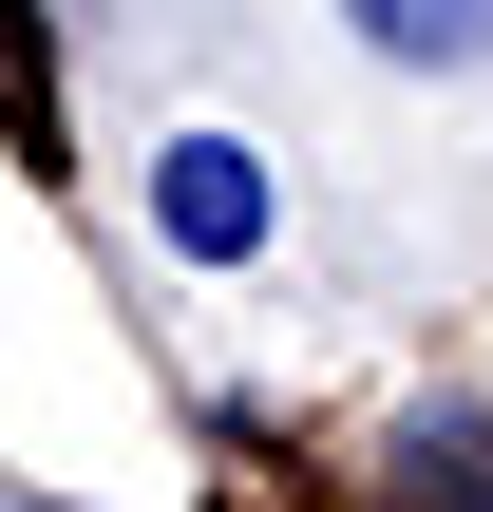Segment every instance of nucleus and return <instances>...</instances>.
I'll return each mask as SVG.
<instances>
[{"label": "nucleus", "mask_w": 493, "mask_h": 512, "mask_svg": "<svg viewBox=\"0 0 493 512\" xmlns=\"http://www.w3.org/2000/svg\"><path fill=\"white\" fill-rule=\"evenodd\" d=\"M266 228H285V190H266L247 133H171L152 152V247L171 266H266Z\"/></svg>", "instance_id": "nucleus-1"}, {"label": "nucleus", "mask_w": 493, "mask_h": 512, "mask_svg": "<svg viewBox=\"0 0 493 512\" xmlns=\"http://www.w3.org/2000/svg\"><path fill=\"white\" fill-rule=\"evenodd\" d=\"M380 494H399V512H493V418H475V399H437V418H399V456H380Z\"/></svg>", "instance_id": "nucleus-3"}, {"label": "nucleus", "mask_w": 493, "mask_h": 512, "mask_svg": "<svg viewBox=\"0 0 493 512\" xmlns=\"http://www.w3.org/2000/svg\"><path fill=\"white\" fill-rule=\"evenodd\" d=\"M342 38L380 76H493V0H342Z\"/></svg>", "instance_id": "nucleus-2"}, {"label": "nucleus", "mask_w": 493, "mask_h": 512, "mask_svg": "<svg viewBox=\"0 0 493 512\" xmlns=\"http://www.w3.org/2000/svg\"><path fill=\"white\" fill-rule=\"evenodd\" d=\"M19 512H38V494H19Z\"/></svg>", "instance_id": "nucleus-4"}]
</instances>
